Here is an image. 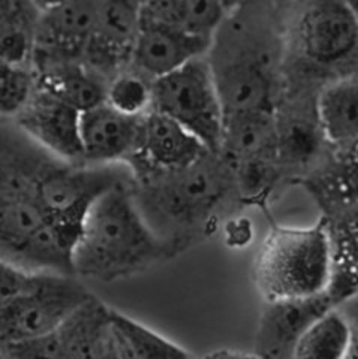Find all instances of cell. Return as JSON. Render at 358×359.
<instances>
[{"label": "cell", "mask_w": 358, "mask_h": 359, "mask_svg": "<svg viewBox=\"0 0 358 359\" xmlns=\"http://www.w3.org/2000/svg\"><path fill=\"white\" fill-rule=\"evenodd\" d=\"M0 117V257L32 271L72 274V250L41 208L37 187L58 159Z\"/></svg>", "instance_id": "obj_1"}, {"label": "cell", "mask_w": 358, "mask_h": 359, "mask_svg": "<svg viewBox=\"0 0 358 359\" xmlns=\"http://www.w3.org/2000/svg\"><path fill=\"white\" fill-rule=\"evenodd\" d=\"M171 245L145 220L132 194V175L98 196L72 249L74 276L116 282L161 262Z\"/></svg>", "instance_id": "obj_2"}, {"label": "cell", "mask_w": 358, "mask_h": 359, "mask_svg": "<svg viewBox=\"0 0 358 359\" xmlns=\"http://www.w3.org/2000/svg\"><path fill=\"white\" fill-rule=\"evenodd\" d=\"M331 264L326 219L306 228L273 226L255 259V285L264 302L313 297L329 289Z\"/></svg>", "instance_id": "obj_3"}, {"label": "cell", "mask_w": 358, "mask_h": 359, "mask_svg": "<svg viewBox=\"0 0 358 359\" xmlns=\"http://www.w3.org/2000/svg\"><path fill=\"white\" fill-rule=\"evenodd\" d=\"M237 35L232 27L228 39L215 36V60H208L215 75L218 92L223 108V120L237 116L274 112V45L263 30L252 36L244 22H240Z\"/></svg>", "instance_id": "obj_4"}, {"label": "cell", "mask_w": 358, "mask_h": 359, "mask_svg": "<svg viewBox=\"0 0 358 359\" xmlns=\"http://www.w3.org/2000/svg\"><path fill=\"white\" fill-rule=\"evenodd\" d=\"M152 109L171 117L211 153H219L223 108L207 55L152 81Z\"/></svg>", "instance_id": "obj_5"}, {"label": "cell", "mask_w": 358, "mask_h": 359, "mask_svg": "<svg viewBox=\"0 0 358 359\" xmlns=\"http://www.w3.org/2000/svg\"><path fill=\"white\" fill-rule=\"evenodd\" d=\"M298 55L318 69H338L355 60V0H298L291 27Z\"/></svg>", "instance_id": "obj_6"}, {"label": "cell", "mask_w": 358, "mask_h": 359, "mask_svg": "<svg viewBox=\"0 0 358 359\" xmlns=\"http://www.w3.org/2000/svg\"><path fill=\"white\" fill-rule=\"evenodd\" d=\"M91 295L77 276L37 271L29 287L0 314V347L54 331Z\"/></svg>", "instance_id": "obj_7"}, {"label": "cell", "mask_w": 358, "mask_h": 359, "mask_svg": "<svg viewBox=\"0 0 358 359\" xmlns=\"http://www.w3.org/2000/svg\"><path fill=\"white\" fill-rule=\"evenodd\" d=\"M110 316L111 307L92 294L54 331L32 340L5 344L0 347V358H114Z\"/></svg>", "instance_id": "obj_8"}, {"label": "cell", "mask_w": 358, "mask_h": 359, "mask_svg": "<svg viewBox=\"0 0 358 359\" xmlns=\"http://www.w3.org/2000/svg\"><path fill=\"white\" fill-rule=\"evenodd\" d=\"M99 0H68L42 11L32 53V71L81 62L96 22Z\"/></svg>", "instance_id": "obj_9"}, {"label": "cell", "mask_w": 358, "mask_h": 359, "mask_svg": "<svg viewBox=\"0 0 358 359\" xmlns=\"http://www.w3.org/2000/svg\"><path fill=\"white\" fill-rule=\"evenodd\" d=\"M80 114V111L35 84L27 102L13 118L29 140L51 156L68 163H84Z\"/></svg>", "instance_id": "obj_10"}, {"label": "cell", "mask_w": 358, "mask_h": 359, "mask_svg": "<svg viewBox=\"0 0 358 359\" xmlns=\"http://www.w3.org/2000/svg\"><path fill=\"white\" fill-rule=\"evenodd\" d=\"M140 25L141 0H99L95 29L81 63L108 83L129 67Z\"/></svg>", "instance_id": "obj_11"}, {"label": "cell", "mask_w": 358, "mask_h": 359, "mask_svg": "<svg viewBox=\"0 0 358 359\" xmlns=\"http://www.w3.org/2000/svg\"><path fill=\"white\" fill-rule=\"evenodd\" d=\"M207 153L211 151L180 123L150 109L142 117L138 151L128 166L132 172L177 171L197 163Z\"/></svg>", "instance_id": "obj_12"}, {"label": "cell", "mask_w": 358, "mask_h": 359, "mask_svg": "<svg viewBox=\"0 0 358 359\" xmlns=\"http://www.w3.org/2000/svg\"><path fill=\"white\" fill-rule=\"evenodd\" d=\"M336 307L329 292L297 299L265 302L255 334L256 358H293L294 347L309 325Z\"/></svg>", "instance_id": "obj_13"}, {"label": "cell", "mask_w": 358, "mask_h": 359, "mask_svg": "<svg viewBox=\"0 0 358 359\" xmlns=\"http://www.w3.org/2000/svg\"><path fill=\"white\" fill-rule=\"evenodd\" d=\"M142 117L121 114L107 102L83 111L80 140L84 163L128 165L140 147Z\"/></svg>", "instance_id": "obj_14"}, {"label": "cell", "mask_w": 358, "mask_h": 359, "mask_svg": "<svg viewBox=\"0 0 358 359\" xmlns=\"http://www.w3.org/2000/svg\"><path fill=\"white\" fill-rule=\"evenodd\" d=\"M211 43V41L177 29L141 21L131 53L129 69L153 81L175 71L189 60L207 55Z\"/></svg>", "instance_id": "obj_15"}, {"label": "cell", "mask_w": 358, "mask_h": 359, "mask_svg": "<svg viewBox=\"0 0 358 359\" xmlns=\"http://www.w3.org/2000/svg\"><path fill=\"white\" fill-rule=\"evenodd\" d=\"M317 120L324 140L342 153H355L358 137V84L355 75L336 78L317 97Z\"/></svg>", "instance_id": "obj_16"}, {"label": "cell", "mask_w": 358, "mask_h": 359, "mask_svg": "<svg viewBox=\"0 0 358 359\" xmlns=\"http://www.w3.org/2000/svg\"><path fill=\"white\" fill-rule=\"evenodd\" d=\"M231 13L222 0H141V21L211 42Z\"/></svg>", "instance_id": "obj_17"}, {"label": "cell", "mask_w": 358, "mask_h": 359, "mask_svg": "<svg viewBox=\"0 0 358 359\" xmlns=\"http://www.w3.org/2000/svg\"><path fill=\"white\" fill-rule=\"evenodd\" d=\"M33 74L38 87L80 112L105 102L107 81L81 62L59 63Z\"/></svg>", "instance_id": "obj_18"}, {"label": "cell", "mask_w": 358, "mask_h": 359, "mask_svg": "<svg viewBox=\"0 0 358 359\" xmlns=\"http://www.w3.org/2000/svg\"><path fill=\"white\" fill-rule=\"evenodd\" d=\"M110 318L114 358L153 359L194 356L183 346L116 309H111Z\"/></svg>", "instance_id": "obj_19"}, {"label": "cell", "mask_w": 358, "mask_h": 359, "mask_svg": "<svg viewBox=\"0 0 358 359\" xmlns=\"http://www.w3.org/2000/svg\"><path fill=\"white\" fill-rule=\"evenodd\" d=\"M352 344L351 325L334 307L313 320L298 339L296 359H343Z\"/></svg>", "instance_id": "obj_20"}, {"label": "cell", "mask_w": 358, "mask_h": 359, "mask_svg": "<svg viewBox=\"0 0 358 359\" xmlns=\"http://www.w3.org/2000/svg\"><path fill=\"white\" fill-rule=\"evenodd\" d=\"M105 102L121 114L142 117L152 109V81L128 67L107 83Z\"/></svg>", "instance_id": "obj_21"}, {"label": "cell", "mask_w": 358, "mask_h": 359, "mask_svg": "<svg viewBox=\"0 0 358 359\" xmlns=\"http://www.w3.org/2000/svg\"><path fill=\"white\" fill-rule=\"evenodd\" d=\"M35 87L30 66L13 65L0 59V117L13 118L25 107Z\"/></svg>", "instance_id": "obj_22"}, {"label": "cell", "mask_w": 358, "mask_h": 359, "mask_svg": "<svg viewBox=\"0 0 358 359\" xmlns=\"http://www.w3.org/2000/svg\"><path fill=\"white\" fill-rule=\"evenodd\" d=\"M39 14L30 0H0V41L35 35Z\"/></svg>", "instance_id": "obj_23"}, {"label": "cell", "mask_w": 358, "mask_h": 359, "mask_svg": "<svg viewBox=\"0 0 358 359\" xmlns=\"http://www.w3.org/2000/svg\"><path fill=\"white\" fill-rule=\"evenodd\" d=\"M35 273L0 257V314L29 287Z\"/></svg>", "instance_id": "obj_24"}, {"label": "cell", "mask_w": 358, "mask_h": 359, "mask_svg": "<svg viewBox=\"0 0 358 359\" xmlns=\"http://www.w3.org/2000/svg\"><path fill=\"white\" fill-rule=\"evenodd\" d=\"M227 241L231 245H237L241 247L244 244H248L251 237H252V231H251V224L246 220H232L227 224Z\"/></svg>", "instance_id": "obj_25"}, {"label": "cell", "mask_w": 358, "mask_h": 359, "mask_svg": "<svg viewBox=\"0 0 358 359\" xmlns=\"http://www.w3.org/2000/svg\"><path fill=\"white\" fill-rule=\"evenodd\" d=\"M30 2L35 5L42 13V11H47V9L58 6V5L63 4V2H68V0H30Z\"/></svg>", "instance_id": "obj_26"}, {"label": "cell", "mask_w": 358, "mask_h": 359, "mask_svg": "<svg viewBox=\"0 0 358 359\" xmlns=\"http://www.w3.org/2000/svg\"><path fill=\"white\" fill-rule=\"evenodd\" d=\"M223 4H225L231 11H234L236 8H239L243 2H246V0H222Z\"/></svg>", "instance_id": "obj_27"}]
</instances>
